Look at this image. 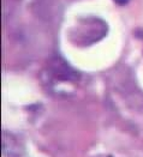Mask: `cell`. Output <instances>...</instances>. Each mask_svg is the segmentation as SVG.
Returning a JSON list of instances; mask_svg holds the SVG:
<instances>
[{"label":"cell","mask_w":143,"mask_h":157,"mask_svg":"<svg viewBox=\"0 0 143 157\" xmlns=\"http://www.w3.org/2000/svg\"><path fill=\"white\" fill-rule=\"evenodd\" d=\"M114 1H116V4H118V5H125V4L129 2V0H114Z\"/></svg>","instance_id":"obj_2"},{"label":"cell","mask_w":143,"mask_h":157,"mask_svg":"<svg viewBox=\"0 0 143 157\" xmlns=\"http://www.w3.org/2000/svg\"><path fill=\"white\" fill-rule=\"evenodd\" d=\"M51 71L53 76H55L60 80H72L78 77L77 72L72 70L63 59H54L51 61Z\"/></svg>","instance_id":"obj_1"}]
</instances>
